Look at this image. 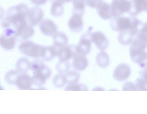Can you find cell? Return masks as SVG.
Segmentation results:
<instances>
[{
    "mask_svg": "<svg viewBox=\"0 0 147 114\" xmlns=\"http://www.w3.org/2000/svg\"><path fill=\"white\" fill-rule=\"evenodd\" d=\"M29 10L28 6L24 3L10 7L7 11L5 17L1 20V26L6 29H11L15 31L27 23L26 18Z\"/></svg>",
    "mask_w": 147,
    "mask_h": 114,
    "instance_id": "cell-1",
    "label": "cell"
},
{
    "mask_svg": "<svg viewBox=\"0 0 147 114\" xmlns=\"http://www.w3.org/2000/svg\"><path fill=\"white\" fill-rule=\"evenodd\" d=\"M135 36L129 47L130 56L132 61L144 68L146 66L147 60L145 51L147 47V36L137 34Z\"/></svg>",
    "mask_w": 147,
    "mask_h": 114,
    "instance_id": "cell-2",
    "label": "cell"
},
{
    "mask_svg": "<svg viewBox=\"0 0 147 114\" xmlns=\"http://www.w3.org/2000/svg\"><path fill=\"white\" fill-rule=\"evenodd\" d=\"M142 22L134 16H119L113 18L110 23L112 30L116 32H121L129 30H139L143 25Z\"/></svg>",
    "mask_w": 147,
    "mask_h": 114,
    "instance_id": "cell-3",
    "label": "cell"
},
{
    "mask_svg": "<svg viewBox=\"0 0 147 114\" xmlns=\"http://www.w3.org/2000/svg\"><path fill=\"white\" fill-rule=\"evenodd\" d=\"M30 68L34 74L32 77L33 83L37 86L44 84L51 74L50 69L41 60L32 62Z\"/></svg>",
    "mask_w": 147,
    "mask_h": 114,
    "instance_id": "cell-4",
    "label": "cell"
},
{
    "mask_svg": "<svg viewBox=\"0 0 147 114\" xmlns=\"http://www.w3.org/2000/svg\"><path fill=\"white\" fill-rule=\"evenodd\" d=\"M18 48L21 53L27 56L33 58H42L45 54L46 47L27 40L22 42L19 46Z\"/></svg>",
    "mask_w": 147,
    "mask_h": 114,
    "instance_id": "cell-5",
    "label": "cell"
},
{
    "mask_svg": "<svg viewBox=\"0 0 147 114\" xmlns=\"http://www.w3.org/2000/svg\"><path fill=\"white\" fill-rule=\"evenodd\" d=\"M110 8L112 17H117L129 12L131 8L130 2L129 0H112Z\"/></svg>",
    "mask_w": 147,
    "mask_h": 114,
    "instance_id": "cell-6",
    "label": "cell"
},
{
    "mask_svg": "<svg viewBox=\"0 0 147 114\" xmlns=\"http://www.w3.org/2000/svg\"><path fill=\"white\" fill-rule=\"evenodd\" d=\"M15 31L11 29H6L0 36V46L4 49L11 50L16 45Z\"/></svg>",
    "mask_w": 147,
    "mask_h": 114,
    "instance_id": "cell-7",
    "label": "cell"
},
{
    "mask_svg": "<svg viewBox=\"0 0 147 114\" xmlns=\"http://www.w3.org/2000/svg\"><path fill=\"white\" fill-rule=\"evenodd\" d=\"M92 28H89L88 31L84 33L80 39L77 46V51L80 54L86 56L89 54L91 50V35Z\"/></svg>",
    "mask_w": 147,
    "mask_h": 114,
    "instance_id": "cell-8",
    "label": "cell"
},
{
    "mask_svg": "<svg viewBox=\"0 0 147 114\" xmlns=\"http://www.w3.org/2000/svg\"><path fill=\"white\" fill-rule=\"evenodd\" d=\"M43 17L44 12L42 8L36 6L29 9L26 20L29 24L33 26L39 23L42 20Z\"/></svg>",
    "mask_w": 147,
    "mask_h": 114,
    "instance_id": "cell-9",
    "label": "cell"
},
{
    "mask_svg": "<svg viewBox=\"0 0 147 114\" xmlns=\"http://www.w3.org/2000/svg\"><path fill=\"white\" fill-rule=\"evenodd\" d=\"M14 31L16 40L19 41H24L31 37L35 32L33 26L27 23L22 25Z\"/></svg>",
    "mask_w": 147,
    "mask_h": 114,
    "instance_id": "cell-10",
    "label": "cell"
},
{
    "mask_svg": "<svg viewBox=\"0 0 147 114\" xmlns=\"http://www.w3.org/2000/svg\"><path fill=\"white\" fill-rule=\"evenodd\" d=\"M91 40L97 48L102 51L108 47L109 41L101 32L96 31L91 33Z\"/></svg>",
    "mask_w": 147,
    "mask_h": 114,
    "instance_id": "cell-11",
    "label": "cell"
},
{
    "mask_svg": "<svg viewBox=\"0 0 147 114\" xmlns=\"http://www.w3.org/2000/svg\"><path fill=\"white\" fill-rule=\"evenodd\" d=\"M78 54H80L77 51L76 45H66L60 49L57 56L60 61H68L69 59H74Z\"/></svg>",
    "mask_w": 147,
    "mask_h": 114,
    "instance_id": "cell-12",
    "label": "cell"
},
{
    "mask_svg": "<svg viewBox=\"0 0 147 114\" xmlns=\"http://www.w3.org/2000/svg\"><path fill=\"white\" fill-rule=\"evenodd\" d=\"M131 72V68L129 65L125 63H121L114 70L113 78L118 81H124L129 77Z\"/></svg>",
    "mask_w": 147,
    "mask_h": 114,
    "instance_id": "cell-13",
    "label": "cell"
},
{
    "mask_svg": "<svg viewBox=\"0 0 147 114\" xmlns=\"http://www.w3.org/2000/svg\"><path fill=\"white\" fill-rule=\"evenodd\" d=\"M41 32L45 36H53L57 31V27L56 24L50 19L42 20L39 25Z\"/></svg>",
    "mask_w": 147,
    "mask_h": 114,
    "instance_id": "cell-14",
    "label": "cell"
},
{
    "mask_svg": "<svg viewBox=\"0 0 147 114\" xmlns=\"http://www.w3.org/2000/svg\"><path fill=\"white\" fill-rule=\"evenodd\" d=\"M131 8L128 13L131 16L138 15L147 10V0H129Z\"/></svg>",
    "mask_w": 147,
    "mask_h": 114,
    "instance_id": "cell-15",
    "label": "cell"
},
{
    "mask_svg": "<svg viewBox=\"0 0 147 114\" xmlns=\"http://www.w3.org/2000/svg\"><path fill=\"white\" fill-rule=\"evenodd\" d=\"M139 30L131 29L120 32L118 36L119 42L122 45H129L131 43L134 37L136 35Z\"/></svg>",
    "mask_w": 147,
    "mask_h": 114,
    "instance_id": "cell-16",
    "label": "cell"
},
{
    "mask_svg": "<svg viewBox=\"0 0 147 114\" xmlns=\"http://www.w3.org/2000/svg\"><path fill=\"white\" fill-rule=\"evenodd\" d=\"M15 84L20 90H29L34 83L32 77L24 73L18 76Z\"/></svg>",
    "mask_w": 147,
    "mask_h": 114,
    "instance_id": "cell-17",
    "label": "cell"
},
{
    "mask_svg": "<svg viewBox=\"0 0 147 114\" xmlns=\"http://www.w3.org/2000/svg\"><path fill=\"white\" fill-rule=\"evenodd\" d=\"M82 16L77 14L72 13V16L68 22V26L70 30L73 32H80L83 27Z\"/></svg>",
    "mask_w": 147,
    "mask_h": 114,
    "instance_id": "cell-18",
    "label": "cell"
},
{
    "mask_svg": "<svg viewBox=\"0 0 147 114\" xmlns=\"http://www.w3.org/2000/svg\"><path fill=\"white\" fill-rule=\"evenodd\" d=\"M73 64L74 68L76 70L83 71L88 66V60L85 56L78 54L74 58Z\"/></svg>",
    "mask_w": 147,
    "mask_h": 114,
    "instance_id": "cell-19",
    "label": "cell"
},
{
    "mask_svg": "<svg viewBox=\"0 0 147 114\" xmlns=\"http://www.w3.org/2000/svg\"><path fill=\"white\" fill-rule=\"evenodd\" d=\"M97 12L99 17L103 19H108L112 18L110 5L102 2L97 7Z\"/></svg>",
    "mask_w": 147,
    "mask_h": 114,
    "instance_id": "cell-20",
    "label": "cell"
},
{
    "mask_svg": "<svg viewBox=\"0 0 147 114\" xmlns=\"http://www.w3.org/2000/svg\"><path fill=\"white\" fill-rule=\"evenodd\" d=\"M54 44L60 47L66 46L68 42L67 37L64 33L57 32L53 36Z\"/></svg>",
    "mask_w": 147,
    "mask_h": 114,
    "instance_id": "cell-21",
    "label": "cell"
},
{
    "mask_svg": "<svg viewBox=\"0 0 147 114\" xmlns=\"http://www.w3.org/2000/svg\"><path fill=\"white\" fill-rule=\"evenodd\" d=\"M86 0H72L73 5L72 13L83 16L85 11V5Z\"/></svg>",
    "mask_w": 147,
    "mask_h": 114,
    "instance_id": "cell-22",
    "label": "cell"
},
{
    "mask_svg": "<svg viewBox=\"0 0 147 114\" xmlns=\"http://www.w3.org/2000/svg\"><path fill=\"white\" fill-rule=\"evenodd\" d=\"M96 61L98 66L102 68L108 66L110 63V59L108 54L103 50H101L97 55Z\"/></svg>",
    "mask_w": 147,
    "mask_h": 114,
    "instance_id": "cell-23",
    "label": "cell"
},
{
    "mask_svg": "<svg viewBox=\"0 0 147 114\" xmlns=\"http://www.w3.org/2000/svg\"><path fill=\"white\" fill-rule=\"evenodd\" d=\"M137 91H146L147 81H146V70L141 71L140 77L138 78L135 83Z\"/></svg>",
    "mask_w": 147,
    "mask_h": 114,
    "instance_id": "cell-24",
    "label": "cell"
},
{
    "mask_svg": "<svg viewBox=\"0 0 147 114\" xmlns=\"http://www.w3.org/2000/svg\"><path fill=\"white\" fill-rule=\"evenodd\" d=\"M80 75L76 71H71L67 72L65 75L66 83L69 85L77 84L80 80Z\"/></svg>",
    "mask_w": 147,
    "mask_h": 114,
    "instance_id": "cell-25",
    "label": "cell"
},
{
    "mask_svg": "<svg viewBox=\"0 0 147 114\" xmlns=\"http://www.w3.org/2000/svg\"><path fill=\"white\" fill-rule=\"evenodd\" d=\"M30 66V63L26 58H22L18 60L17 63V69L18 72H26Z\"/></svg>",
    "mask_w": 147,
    "mask_h": 114,
    "instance_id": "cell-26",
    "label": "cell"
},
{
    "mask_svg": "<svg viewBox=\"0 0 147 114\" xmlns=\"http://www.w3.org/2000/svg\"><path fill=\"white\" fill-rule=\"evenodd\" d=\"M51 4L50 11L51 15L55 17L62 15L64 11L63 5L56 1L51 2Z\"/></svg>",
    "mask_w": 147,
    "mask_h": 114,
    "instance_id": "cell-27",
    "label": "cell"
},
{
    "mask_svg": "<svg viewBox=\"0 0 147 114\" xmlns=\"http://www.w3.org/2000/svg\"><path fill=\"white\" fill-rule=\"evenodd\" d=\"M53 83L57 88H62L66 84L65 76L61 73L57 74L53 78Z\"/></svg>",
    "mask_w": 147,
    "mask_h": 114,
    "instance_id": "cell-28",
    "label": "cell"
},
{
    "mask_svg": "<svg viewBox=\"0 0 147 114\" xmlns=\"http://www.w3.org/2000/svg\"><path fill=\"white\" fill-rule=\"evenodd\" d=\"M56 68L60 73L67 72L70 68V64L68 61H60L57 64Z\"/></svg>",
    "mask_w": 147,
    "mask_h": 114,
    "instance_id": "cell-29",
    "label": "cell"
},
{
    "mask_svg": "<svg viewBox=\"0 0 147 114\" xmlns=\"http://www.w3.org/2000/svg\"><path fill=\"white\" fill-rule=\"evenodd\" d=\"M55 56H56V52L53 45L50 47H46V51L42 57L43 59L46 61H50Z\"/></svg>",
    "mask_w": 147,
    "mask_h": 114,
    "instance_id": "cell-30",
    "label": "cell"
},
{
    "mask_svg": "<svg viewBox=\"0 0 147 114\" xmlns=\"http://www.w3.org/2000/svg\"><path fill=\"white\" fill-rule=\"evenodd\" d=\"M18 75V71L11 70L6 74L5 79L8 84H15Z\"/></svg>",
    "mask_w": 147,
    "mask_h": 114,
    "instance_id": "cell-31",
    "label": "cell"
},
{
    "mask_svg": "<svg viewBox=\"0 0 147 114\" xmlns=\"http://www.w3.org/2000/svg\"><path fill=\"white\" fill-rule=\"evenodd\" d=\"M64 90L70 91H87L88 88L83 84H76L67 86L65 87Z\"/></svg>",
    "mask_w": 147,
    "mask_h": 114,
    "instance_id": "cell-32",
    "label": "cell"
},
{
    "mask_svg": "<svg viewBox=\"0 0 147 114\" xmlns=\"http://www.w3.org/2000/svg\"><path fill=\"white\" fill-rule=\"evenodd\" d=\"M103 0H86V4L91 8H97L102 2Z\"/></svg>",
    "mask_w": 147,
    "mask_h": 114,
    "instance_id": "cell-33",
    "label": "cell"
},
{
    "mask_svg": "<svg viewBox=\"0 0 147 114\" xmlns=\"http://www.w3.org/2000/svg\"><path fill=\"white\" fill-rule=\"evenodd\" d=\"M122 90L124 91H137V89L136 86L132 82H126L123 86Z\"/></svg>",
    "mask_w": 147,
    "mask_h": 114,
    "instance_id": "cell-34",
    "label": "cell"
},
{
    "mask_svg": "<svg viewBox=\"0 0 147 114\" xmlns=\"http://www.w3.org/2000/svg\"><path fill=\"white\" fill-rule=\"evenodd\" d=\"M31 2L37 5H44L48 1V0H30Z\"/></svg>",
    "mask_w": 147,
    "mask_h": 114,
    "instance_id": "cell-35",
    "label": "cell"
},
{
    "mask_svg": "<svg viewBox=\"0 0 147 114\" xmlns=\"http://www.w3.org/2000/svg\"><path fill=\"white\" fill-rule=\"evenodd\" d=\"M71 1H72V0H50L51 3L54 1H56V2L60 3L62 5H63L65 3H69V2H71Z\"/></svg>",
    "mask_w": 147,
    "mask_h": 114,
    "instance_id": "cell-36",
    "label": "cell"
},
{
    "mask_svg": "<svg viewBox=\"0 0 147 114\" xmlns=\"http://www.w3.org/2000/svg\"><path fill=\"white\" fill-rule=\"evenodd\" d=\"M5 15V11L4 9L0 7V19L2 18Z\"/></svg>",
    "mask_w": 147,
    "mask_h": 114,
    "instance_id": "cell-37",
    "label": "cell"
},
{
    "mask_svg": "<svg viewBox=\"0 0 147 114\" xmlns=\"http://www.w3.org/2000/svg\"><path fill=\"white\" fill-rule=\"evenodd\" d=\"M0 90H3V88H2V87H1V85H0Z\"/></svg>",
    "mask_w": 147,
    "mask_h": 114,
    "instance_id": "cell-38",
    "label": "cell"
}]
</instances>
